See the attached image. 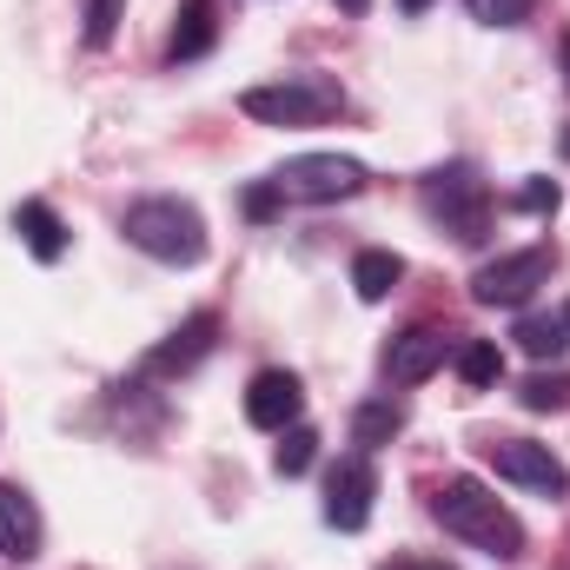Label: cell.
Listing matches in <instances>:
<instances>
[{"label": "cell", "instance_id": "cell-27", "mask_svg": "<svg viewBox=\"0 0 570 570\" xmlns=\"http://www.w3.org/2000/svg\"><path fill=\"white\" fill-rule=\"evenodd\" d=\"M431 0H399V13H425Z\"/></svg>", "mask_w": 570, "mask_h": 570}, {"label": "cell", "instance_id": "cell-18", "mask_svg": "<svg viewBox=\"0 0 570 570\" xmlns=\"http://www.w3.org/2000/svg\"><path fill=\"white\" fill-rule=\"evenodd\" d=\"M511 338H518V345H524L531 358H564V345H570V325H564V312H551V318H544V312H524Z\"/></svg>", "mask_w": 570, "mask_h": 570}, {"label": "cell", "instance_id": "cell-30", "mask_svg": "<svg viewBox=\"0 0 570 570\" xmlns=\"http://www.w3.org/2000/svg\"><path fill=\"white\" fill-rule=\"evenodd\" d=\"M564 325H570V305H564Z\"/></svg>", "mask_w": 570, "mask_h": 570}, {"label": "cell", "instance_id": "cell-15", "mask_svg": "<svg viewBox=\"0 0 570 570\" xmlns=\"http://www.w3.org/2000/svg\"><path fill=\"white\" fill-rule=\"evenodd\" d=\"M405 279V259L399 253H385V246H365L358 259H352V292L365 298V305H379V298H392Z\"/></svg>", "mask_w": 570, "mask_h": 570}, {"label": "cell", "instance_id": "cell-3", "mask_svg": "<svg viewBox=\"0 0 570 570\" xmlns=\"http://www.w3.org/2000/svg\"><path fill=\"white\" fill-rule=\"evenodd\" d=\"M338 107H345V94L325 73H285V80H266V87H246L239 94V114L259 120V127H318Z\"/></svg>", "mask_w": 570, "mask_h": 570}, {"label": "cell", "instance_id": "cell-29", "mask_svg": "<svg viewBox=\"0 0 570 570\" xmlns=\"http://www.w3.org/2000/svg\"><path fill=\"white\" fill-rule=\"evenodd\" d=\"M564 159H570V127H564Z\"/></svg>", "mask_w": 570, "mask_h": 570}, {"label": "cell", "instance_id": "cell-2", "mask_svg": "<svg viewBox=\"0 0 570 570\" xmlns=\"http://www.w3.org/2000/svg\"><path fill=\"white\" fill-rule=\"evenodd\" d=\"M120 233H127V246H140L146 259H159V266H199V259H206V219H199V206L179 199V193L134 199V206L120 213Z\"/></svg>", "mask_w": 570, "mask_h": 570}, {"label": "cell", "instance_id": "cell-22", "mask_svg": "<svg viewBox=\"0 0 570 570\" xmlns=\"http://www.w3.org/2000/svg\"><path fill=\"white\" fill-rule=\"evenodd\" d=\"M471 7V20H484V27H518L538 0H464Z\"/></svg>", "mask_w": 570, "mask_h": 570}, {"label": "cell", "instance_id": "cell-17", "mask_svg": "<svg viewBox=\"0 0 570 570\" xmlns=\"http://www.w3.org/2000/svg\"><path fill=\"white\" fill-rule=\"evenodd\" d=\"M405 431V405L399 399H365L358 412H352V444L358 451H379V444H392Z\"/></svg>", "mask_w": 570, "mask_h": 570}, {"label": "cell", "instance_id": "cell-28", "mask_svg": "<svg viewBox=\"0 0 570 570\" xmlns=\"http://www.w3.org/2000/svg\"><path fill=\"white\" fill-rule=\"evenodd\" d=\"M558 53H564V80H570V33H564V40H558Z\"/></svg>", "mask_w": 570, "mask_h": 570}, {"label": "cell", "instance_id": "cell-24", "mask_svg": "<svg viewBox=\"0 0 570 570\" xmlns=\"http://www.w3.org/2000/svg\"><path fill=\"white\" fill-rule=\"evenodd\" d=\"M246 213H253V219H279V213H285V193L273 186V179L246 186Z\"/></svg>", "mask_w": 570, "mask_h": 570}, {"label": "cell", "instance_id": "cell-23", "mask_svg": "<svg viewBox=\"0 0 570 570\" xmlns=\"http://www.w3.org/2000/svg\"><path fill=\"white\" fill-rule=\"evenodd\" d=\"M558 199H564L558 179H538V173H531V179L518 186V206H524V213H558Z\"/></svg>", "mask_w": 570, "mask_h": 570}, {"label": "cell", "instance_id": "cell-21", "mask_svg": "<svg viewBox=\"0 0 570 570\" xmlns=\"http://www.w3.org/2000/svg\"><path fill=\"white\" fill-rule=\"evenodd\" d=\"M120 7L127 0H87V47H107L120 33Z\"/></svg>", "mask_w": 570, "mask_h": 570}, {"label": "cell", "instance_id": "cell-10", "mask_svg": "<svg viewBox=\"0 0 570 570\" xmlns=\"http://www.w3.org/2000/svg\"><path fill=\"white\" fill-rule=\"evenodd\" d=\"M298 412H305V392H298L292 372H259V379L246 385V419L259 431H292Z\"/></svg>", "mask_w": 570, "mask_h": 570}, {"label": "cell", "instance_id": "cell-12", "mask_svg": "<svg viewBox=\"0 0 570 570\" xmlns=\"http://www.w3.org/2000/svg\"><path fill=\"white\" fill-rule=\"evenodd\" d=\"M213 40H219V7H213V0H179V13H173V40H166V60H173V67H179V60H206Z\"/></svg>", "mask_w": 570, "mask_h": 570}, {"label": "cell", "instance_id": "cell-13", "mask_svg": "<svg viewBox=\"0 0 570 570\" xmlns=\"http://www.w3.org/2000/svg\"><path fill=\"white\" fill-rule=\"evenodd\" d=\"M0 551L13 564L40 558V511H33V498L20 484H0Z\"/></svg>", "mask_w": 570, "mask_h": 570}, {"label": "cell", "instance_id": "cell-25", "mask_svg": "<svg viewBox=\"0 0 570 570\" xmlns=\"http://www.w3.org/2000/svg\"><path fill=\"white\" fill-rule=\"evenodd\" d=\"M365 7H372V0H338V13H365Z\"/></svg>", "mask_w": 570, "mask_h": 570}, {"label": "cell", "instance_id": "cell-8", "mask_svg": "<svg viewBox=\"0 0 570 570\" xmlns=\"http://www.w3.org/2000/svg\"><path fill=\"white\" fill-rule=\"evenodd\" d=\"M372 498H379L372 451L338 458L332 478H325V524H332V531H365V524H372Z\"/></svg>", "mask_w": 570, "mask_h": 570}, {"label": "cell", "instance_id": "cell-16", "mask_svg": "<svg viewBox=\"0 0 570 570\" xmlns=\"http://www.w3.org/2000/svg\"><path fill=\"white\" fill-rule=\"evenodd\" d=\"M451 365H458V379H464L471 392H491V385L504 379V352H498V338H458V345H451Z\"/></svg>", "mask_w": 570, "mask_h": 570}, {"label": "cell", "instance_id": "cell-26", "mask_svg": "<svg viewBox=\"0 0 570 570\" xmlns=\"http://www.w3.org/2000/svg\"><path fill=\"white\" fill-rule=\"evenodd\" d=\"M379 570H425V564H412V558H392V564H379Z\"/></svg>", "mask_w": 570, "mask_h": 570}, {"label": "cell", "instance_id": "cell-11", "mask_svg": "<svg viewBox=\"0 0 570 570\" xmlns=\"http://www.w3.org/2000/svg\"><path fill=\"white\" fill-rule=\"evenodd\" d=\"M213 345H219V318H213V312H193V318L146 358V372H166V379H173V372H193Z\"/></svg>", "mask_w": 570, "mask_h": 570}, {"label": "cell", "instance_id": "cell-6", "mask_svg": "<svg viewBox=\"0 0 570 570\" xmlns=\"http://www.w3.org/2000/svg\"><path fill=\"white\" fill-rule=\"evenodd\" d=\"M484 458H491V471L504 484H518L531 498H570V464L551 444H538V438H491Z\"/></svg>", "mask_w": 570, "mask_h": 570}, {"label": "cell", "instance_id": "cell-1", "mask_svg": "<svg viewBox=\"0 0 570 570\" xmlns=\"http://www.w3.org/2000/svg\"><path fill=\"white\" fill-rule=\"evenodd\" d=\"M431 518H438L451 538H464L471 551L498 558V564H518V558H524V524H518V511H511L491 484H478V478H444V484L431 491Z\"/></svg>", "mask_w": 570, "mask_h": 570}, {"label": "cell", "instance_id": "cell-9", "mask_svg": "<svg viewBox=\"0 0 570 570\" xmlns=\"http://www.w3.org/2000/svg\"><path fill=\"white\" fill-rule=\"evenodd\" d=\"M444 358H451V338H444L438 325H412V332H399V338L385 345V379H392V385H425Z\"/></svg>", "mask_w": 570, "mask_h": 570}, {"label": "cell", "instance_id": "cell-20", "mask_svg": "<svg viewBox=\"0 0 570 570\" xmlns=\"http://www.w3.org/2000/svg\"><path fill=\"white\" fill-rule=\"evenodd\" d=\"M279 438H285V444L273 451V471H279V478H305V471H312V458H318V431L292 425V431H279Z\"/></svg>", "mask_w": 570, "mask_h": 570}, {"label": "cell", "instance_id": "cell-7", "mask_svg": "<svg viewBox=\"0 0 570 570\" xmlns=\"http://www.w3.org/2000/svg\"><path fill=\"white\" fill-rule=\"evenodd\" d=\"M551 259H558L551 246L504 253V259H491V266L471 273V298H478V305H498V312H518V305H531L538 285H551Z\"/></svg>", "mask_w": 570, "mask_h": 570}, {"label": "cell", "instance_id": "cell-5", "mask_svg": "<svg viewBox=\"0 0 570 570\" xmlns=\"http://www.w3.org/2000/svg\"><path fill=\"white\" fill-rule=\"evenodd\" d=\"M365 166L352 159V153H292L279 173H273V186H279L285 199H298V206H332V199H352V193H365Z\"/></svg>", "mask_w": 570, "mask_h": 570}, {"label": "cell", "instance_id": "cell-19", "mask_svg": "<svg viewBox=\"0 0 570 570\" xmlns=\"http://www.w3.org/2000/svg\"><path fill=\"white\" fill-rule=\"evenodd\" d=\"M518 405L524 412H570V372H531L518 385Z\"/></svg>", "mask_w": 570, "mask_h": 570}, {"label": "cell", "instance_id": "cell-4", "mask_svg": "<svg viewBox=\"0 0 570 570\" xmlns=\"http://www.w3.org/2000/svg\"><path fill=\"white\" fill-rule=\"evenodd\" d=\"M425 213L464 246H478L491 233V186L471 166H438L425 179Z\"/></svg>", "mask_w": 570, "mask_h": 570}, {"label": "cell", "instance_id": "cell-14", "mask_svg": "<svg viewBox=\"0 0 570 570\" xmlns=\"http://www.w3.org/2000/svg\"><path fill=\"white\" fill-rule=\"evenodd\" d=\"M13 233H20V246H27L40 266H53V259L67 253V226H60V213H53L47 199H20V213H13Z\"/></svg>", "mask_w": 570, "mask_h": 570}]
</instances>
